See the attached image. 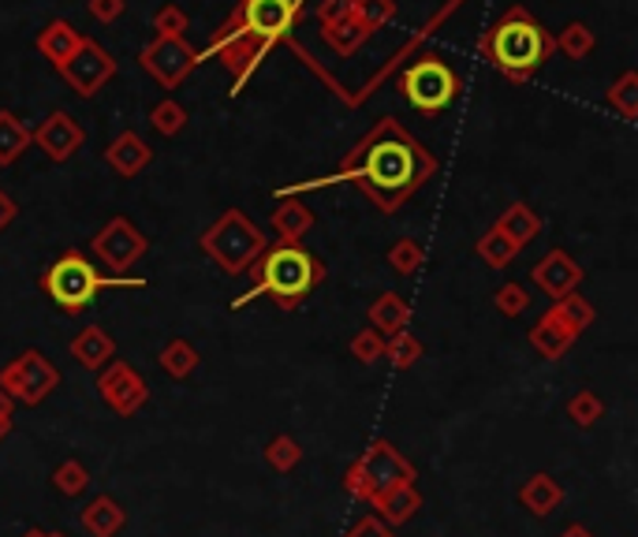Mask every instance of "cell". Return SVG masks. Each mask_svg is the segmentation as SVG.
<instances>
[{
	"instance_id": "1",
	"label": "cell",
	"mask_w": 638,
	"mask_h": 537,
	"mask_svg": "<svg viewBox=\"0 0 638 537\" xmlns=\"http://www.w3.org/2000/svg\"><path fill=\"white\" fill-rule=\"evenodd\" d=\"M433 172H437V157L407 131L404 124L381 120L370 135H362V139L355 142V150L344 157L336 176L310 179V184H299V187H285V190H277V198H291V195H299V190L348 179V184L359 187L381 213H396Z\"/></svg>"
},
{
	"instance_id": "2",
	"label": "cell",
	"mask_w": 638,
	"mask_h": 537,
	"mask_svg": "<svg viewBox=\"0 0 638 537\" xmlns=\"http://www.w3.org/2000/svg\"><path fill=\"white\" fill-rule=\"evenodd\" d=\"M254 272H258V284L251 291H243L232 303V311H243V306L262 295H272V303H277L280 311H299L303 299L325 280V261L303 250L299 243H277V247H269L262 254Z\"/></svg>"
},
{
	"instance_id": "3",
	"label": "cell",
	"mask_w": 638,
	"mask_h": 537,
	"mask_svg": "<svg viewBox=\"0 0 638 537\" xmlns=\"http://www.w3.org/2000/svg\"><path fill=\"white\" fill-rule=\"evenodd\" d=\"M553 38L526 8H508L497 20V26L486 38V52L494 68L504 71L508 79H526L553 57Z\"/></svg>"
},
{
	"instance_id": "4",
	"label": "cell",
	"mask_w": 638,
	"mask_h": 537,
	"mask_svg": "<svg viewBox=\"0 0 638 537\" xmlns=\"http://www.w3.org/2000/svg\"><path fill=\"white\" fill-rule=\"evenodd\" d=\"M42 288L63 314H83L105 288H146L142 277H102V269L79 250H68L42 272Z\"/></svg>"
},
{
	"instance_id": "5",
	"label": "cell",
	"mask_w": 638,
	"mask_h": 537,
	"mask_svg": "<svg viewBox=\"0 0 638 537\" xmlns=\"http://www.w3.org/2000/svg\"><path fill=\"white\" fill-rule=\"evenodd\" d=\"M202 250L213 266H221L228 277H240L258 266V258L269 250V240L243 209H228L202 232Z\"/></svg>"
},
{
	"instance_id": "6",
	"label": "cell",
	"mask_w": 638,
	"mask_h": 537,
	"mask_svg": "<svg viewBox=\"0 0 638 537\" xmlns=\"http://www.w3.org/2000/svg\"><path fill=\"white\" fill-rule=\"evenodd\" d=\"M0 388L23 407H38L60 388V370L49 362V354L38 348H26L0 370Z\"/></svg>"
},
{
	"instance_id": "7",
	"label": "cell",
	"mask_w": 638,
	"mask_h": 537,
	"mask_svg": "<svg viewBox=\"0 0 638 537\" xmlns=\"http://www.w3.org/2000/svg\"><path fill=\"white\" fill-rule=\"evenodd\" d=\"M399 83H404L407 102H411L418 113H426V116L444 113V108L455 102V90H460V79H455V71L444 60H437V57H426V60L411 63V68L404 71V79H399Z\"/></svg>"
},
{
	"instance_id": "8",
	"label": "cell",
	"mask_w": 638,
	"mask_h": 537,
	"mask_svg": "<svg viewBox=\"0 0 638 537\" xmlns=\"http://www.w3.org/2000/svg\"><path fill=\"white\" fill-rule=\"evenodd\" d=\"M269 45L272 42H266L262 34H254L251 26L243 23V15L235 12L232 23H228L224 31L217 34L213 45H209V52H213V57H221L224 68L235 75V86H243V79H247L251 71L258 68V60L266 57Z\"/></svg>"
},
{
	"instance_id": "9",
	"label": "cell",
	"mask_w": 638,
	"mask_h": 537,
	"mask_svg": "<svg viewBox=\"0 0 638 537\" xmlns=\"http://www.w3.org/2000/svg\"><path fill=\"white\" fill-rule=\"evenodd\" d=\"M97 396L116 418H135L150 399V385L131 362L113 359L105 370H97Z\"/></svg>"
},
{
	"instance_id": "10",
	"label": "cell",
	"mask_w": 638,
	"mask_h": 537,
	"mask_svg": "<svg viewBox=\"0 0 638 537\" xmlns=\"http://www.w3.org/2000/svg\"><path fill=\"white\" fill-rule=\"evenodd\" d=\"M90 250H94V258L102 261L105 269L127 272L142 261V254L150 250V240H146L139 232V224H131L127 217H113V221L90 240Z\"/></svg>"
},
{
	"instance_id": "11",
	"label": "cell",
	"mask_w": 638,
	"mask_h": 537,
	"mask_svg": "<svg viewBox=\"0 0 638 537\" xmlns=\"http://www.w3.org/2000/svg\"><path fill=\"white\" fill-rule=\"evenodd\" d=\"M355 463H359L362 475H367L370 489H373V497H378V493H388V489H399V486H415V478H418L415 463L407 459V455L399 452L392 441H385V436L370 441V444H367V452H362ZM373 497H370V500H373Z\"/></svg>"
},
{
	"instance_id": "12",
	"label": "cell",
	"mask_w": 638,
	"mask_h": 537,
	"mask_svg": "<svg viewBox=\"0 0 638 537\" xmlns=\"http://www.w3.org/2000/svg\"><path fill=\"white\" fill-rule=\"evenodd\" d=\"M60 75H63V83L76 90L79 97H94V94H102V86L113 83L116 57L108 49H102L97 42L83 38V45L76 49V57H71L60 68Z\"/></svg>"
},
{
	"instance_id": "13",
	"label": "cell",
	"mask_w": 638,
	"mask_h": 537,
	"mask_svg": "<svg viewBox=\"0 0 638 537\" xmlns=\"http://www.w3.org/2000/svg\"><path fill=\"white\" fill-rule=\"evenodd\" d=\"M198 60L202 57H198L184 38H153L150 45H142V52H139V63L165 90H176L184 83L190 71L198 68Z\"/></svg>"
},
{
	"instance_id": "14",
	"label": "cell",
	"mask_w": 638,
	"mask_h": 537,
	"mask_svg": "<svg viewBox=\"0 0 638 537\" xmlns=\"http://www.w3.org/2000/svg\"><path fill=\"white\" fill-rule=\"evenodd\" d=\"M31 142L38 145L49 161L63 165V161H71L86 145V131H83V124H79L76 116L57 108V113L45 116L38 131H31Z\"/></svg>"
},
{
	"instance_id": "15",
	"label": "cell",
	"mask_w": 638,
	"mask_h": 537,
	"mask_svg": "<svg viewBox=\"0 0 638 537\" xmlns=\"http://www.w3.org/2000/svg\"><path fill=\"white\" fill-rule=\"evenodd\" d=\"M243 23L266 42H280L299 20V0H243Z\"/></svg>"
},
{
	"instance_id": "16",
	"label": "cell",
	"mask_w": 638,
	"mask_h": 537,
	"mask_svg": "<svg viewBox=\"0 0 638 537\" xmlns=\"http://www.w3.org/2000/svg\"><path fill=\"white\" fill-rule=\"evenodd\" d=\"M582 277H587V269H582L568 250H549L531 269L534 288H542L549 299H564V295H571V291H579Z\"/></svg>"
},
{
	"instance_id": "17",
	"label": "cell",
	"mask_w": 638,
	"mask_h": 537,
	"mask_svg": "<svg viewBox=\"0 0 638 537\" xmlns=\"http://www.w3.org/2000/svg\"><path fill=\"white\" fill-rule=\"evenodd\" d=\"M105 161H108V168H113L116 176L135 179L153 161V150H150V142H146L139 131H120L113 142H108Z\"/></svg>"
},
{
	"instance_id": "18",
	"label": "cell",
	"mask_w": 638,
	"mask_h": 537,
	"mask_svg": "<svg viewBox=\"0 0 638 537\" xmlns=\"http://www.w3.org/2000/svg\"><path fill=\"white\" fill-rule=\"evenodd\" d=\"M576 340H579V332L571 329V325L564 322V317L556 314V311H545L534 322V329H531V348L542 354V359H549V362L564 359Z\"/></svg>"
},
{
	"instance_id": "19",
	"label": "cell",
	"mask_w": 638,
	"mask_h": 537,
	"mask_svg": "<svg viewBox=\"0 0 638 537\" xmlns=\"http://www.w3.org/2000/svg\"><path fill=\"white\" fill-rule=\"evenodd\" d=\"M68 351H71V359H76L83 370L97 373V370H105L108 362L116 359V340L102 329V325H86V329L68 343Z\"/></svg>"
},
{
	"instance_id": "20",
	"label": "cell",
	"mask_w": 638,
	"mask_h": 537,
	"mask_svg": "<svg viewBox=\"0 0 638 537\" xmlns=\"http://www.w3.org/2000/svg\"><path fill=\"white\" fill-rule=\"evenodd\" d=\"M564 486L556 481L553 475H545V470H537V475H531L519 486V500H523V507L537 518H549L553 512H560L564 504Z\"/></svg>"
},
{
	"instance_id": "21",
	"label": "cell",
	"mask_w": 638,
	"mask_h": 537,
	"mask_svg": "<svg viewBox=\"0 0 638 537\" xmlns=\"http://www.w3.org/2000/svg\"><path fill=\"white\" fill-rule=\"evenodd\" d=\"M269 227L280 243H299L314 227V209L299 198H277V209L269 213Z\"/></svg>"
},
{
	"instance_id": "22",
	"label": "cell",
	"mask_w": 638,
	"mask_h": 537,
	"mask_svg": "<svg viewBox=\"0 0 638 537\" xmlns=\"http://www.w3.org/2000/svg\"><path fill=\"white\" fill-rule=\"evenodd\" d=\"M370 329L381 332V336H396L407 329V322H411V303H407L399 291H381L378 299L370 303Z\"/></svg>"
},
{
	"instance_id": "23",
	"label": "cell",
	"mask_w": 638,
	"mask_h": 537,
	"mask_svg": "<svg viewBox=\"0 0 638 537\" xmlns=\"http://www.w3.org/2000/svg\"><path fill=\"white\" fill-rule=\"evenodd\" d=\"M370 507L378 512V518L385 526H404L411 523L422 507V493L415 486H399V489H388V493H378L370 500Z\"/></svg>"
},
{
	"instance_id": "24",
	"label": "cell",
	"mask_w": 638,
	"mask_h": 537,
	"mask_svg": "<svg viewBox=\"0 0 638 537\" xmlns=\"http://www.w3.org/2000/svg\"><path fill=\"white\" fill-rule=\"evenodd\" d=\"M79 45H83V34H79L71 23H63V20H53V23L38 34V52H42V57L49 60L57 71H60L71 57H76Z\"/></svg>"
},
{
	"instance_id": "25",
	"label": "cell",
	"mask_w": 638,
	"mask_h": 537,
	"mask_svg": "<svg viewBox=\"0 0 638 537\" xmlns=\"http://www.w3.org/2000/svg\"><path fill=\"white\" fill-rule=\"evenodd\" d=\"M83 530L90 537H116L124 530V523H127V512L120 507V500L116 497H94L90 504L83 507Z\"/></svg>"
},
{
	"instance_id": "26",
	"label": "cell",
	"mask_w": 638,
	"mask_h": 537,
	"mask_svg": "<svg viewBox=\"0 0 638 537\" xmlns=\"http://www.w3.org/2000/svg\"><path fill=\"white\" fill-rule=\"evenodd\" d=\"M497 227L508 235V240L515 243L519 250H523L526 243H534V240H537V232H542V217H537L526 202H512V206L504 209V213H500Z\"/></svg>"
},
{
	"instance_id": "27",
	"label": "cell",
	"mask_w": 638,
	"mask_h": 537,
	"mask_svg": "<svg viewBox=\"0 0 638 537\" xmlns=\"http://www.w3.org/2000/svg\"><path fill=\"white\" fill-rule=\"evenodd\" d=\"M31 150V127L12 108H0V168L15 165Z\"/></svg>"
},
{
	"instance_id": "28",
	"label": "cell",
	"mask_w": 638,
	"mask_h": 537,
	"mask_svg": "<svg viewBox=\"0 0 638 537\" xmlns=\"http://www.w3.org/2000/svg\"><path fill=\"white\" fill-rule=\"evenodd\" d=\"M158 362H161V370H165L172 381H187L190 373L198 370L202 354H198V348H195L190 340H184V336H176V340H169L165 348L158 351Z\"/></svg>"
},
{
	"instance_id": "29",
	"label": "cell",
	"mask_w": 638,
	"mask_h": 537,
	"mask_svg": "<svg viewBox=\"0 0 638 537\" xmlns=\"http://www.w3.org/2000/svg\"><path fill=\"white\" fill-rule=\"evenodd\" d=\"M322 38L329 42L333 52H340V57H351V52H359L362 45H367L370 34L362 31V23L355 20V15H344V20L322 26Z\"/></svg>"
},
{
	"instance_id": "30",
	"label": "cell",
	"mask_w": 638,
	"mask_h": 537,
	"mask_svg": "<svg viewBox=\"0 0 638 537\" xmlns=\"http://www.w3.org/2000/svg\"><path fill=\"white\" fill-rule=\"evenodd\" d=\"M474 254H478V258L486 261L489 269H504L508 261H512L515 254H519V247H515V243L508 240V235L500 232V227L494 224V227H489L486 235H482L478 243H474Z\"/></svg>"
},
{
	"instance_id": "31",
	"label": "cell",
	"mask_w": 638,
	"mask_h": 537,
	"mask_svg": "<svg viewBox=\"0 0 638 537\" xmlns=\"http://www.w3.org/2000/svg\"><path fill=\"white\" fill-rule=\"evenodd\" d=\"M608 108H616L624 120H638V71H624L605 94Z\"/></svg>"
},
{
	"instance_id": "32",
	"label": "cell",
	"mask_w": 638,
	"mask_h": 537,
	"mask_svg": "<svg viewBox=\"0 0 638 537\" xmlns=\"http://www.w3.org/2000/svg\"><path fill=\"white\" fill-rule=\"evenodd\" d=\"M266 463L277 470V475H291V470L303 463V448H299V441L291 433H277L266 444Z\"/></svg>"
},
{
	"instance_id": "33",
	"label": "cell",
	"mask_w": 638,
	"mask_h": 537,
	"mask_svg": "<svg viewBox=\"0 0 638 537\" xmlns=\"http://www.w3.org/2000/svg\"><path fill=\"white\" fill-rule=\"evenodd\" d=\"M385 359L392 362V370H411L418 359H422V340L411 332H396V336H385Z\"/></svg>"
},
{
	"instance_id": "34",
	"label": "cell",
	"mask_w": 638,
	"mask_h": 537,
	"mask_svg": "<svg viewBox=\"0 0 638 537\" xmlns=\"http://www.w3.org/2000/svg\"><path fill=\"white\" fill-rule=\"evenodd\" d=\"M556 314L564 317V322L571 325V329H576L579 336L590 329V325L598 322V311H594V303H590V299H582L579 291H571V295H564V299H556V306H553Z\"/></svg>"
},
{
	"instance_id": "35",
	"label": "cell",
	"mask_w": 638,
	"mask_h": 537,
	"mask_svg": "<svg viewBox=\"0 0 638 537\" xmlns=\"http://www.w3.org/2000/svg\"><path fill=\"white\" fill-rule=\"evenodd\" d=\"M90 470L83 467L79 459H63L57 470H53V486H57V493L60 497H68V500H76V497H83L86 489H90Z\"/></svg>"
},
{
	"instance_id": "36",
	"label": "cell",
	"mask_w": 638,
	"mask_h": 537,
	"mask_svg": "<svg viewBox=\"0 0 638 537\" xmlns=\"http://www.w3.org/2000/svg\"><path fill=\"white\" fill-rule=\"evenodd\" d=\"M351 15L362 23V31L373 34L396 20V0H351Z\"/></svg>"
},
{
	"instance_id": "37",
	"label": "cell",
	"mask_w": 638,
	"mask_h": 537,
	"mask_svg": "<svg viewBox=\"0 0 638 537\" xmlns=\"http://www.w3.org/2000/svg\"><path fill=\"white\" fill-rule=\"evenodd\" d=\"M556 49L564 52L568 60H587L590 52H594V31H590L587 23H568L560 31V38L553 42Z\"/></svg>"
},
{
	"instance_id": "38",
	"label": "cell",
	"mask_w": 638,
	"mask_h": 537,
	"mask_svg": "<svg viewBox=\"0 0 638 537\" xmlns=\"http://www.w3.org/2000/svg\"><path fill=\"white\" fill-rule=\"evenodd\" d=\"M150 127L161 135V139H172L187 127V108L179 102H158L150 108Z\"/></svg>"
},
{
	"instance_id": "39",
	"label": "cell",
	"mask_w": 638,
	"mask_h": 537,
	"mask_svg": "<svg viewBox=\"0 0 638 537\" xmlns=\"http://www.w3.org/2000/svg\"><path fill=\"white\" fill-rule=\"evenodd\" d=\"M422 261H426V250H422V243H418V240H399V243H392V250H388V266H392V272H399V277H411V272L422 269Z\"/></svg>"
},
{
	"instance_id": "40",
	"label": "cell",
	"mask_w": 638,
	"mask_h": 537,
	"mask_svg": "<svg viewBox=\"0 0 638 537\" xmlns=\"http://www.w3.org/2000/svg\"><path fill=\"white\" fill-rule=\"evenodd\" d=\"M605 415V404H601L598 393H576L568 399V418L579 425V430H590V425H598V418Z\"/></svg>"
},
{
	"instance_id": "41",
	"label": "cell",
	"mask_w": 638,
	"mask_h": 537,
	"mask_svg": "<svg viewBox=\"0 0 638 537\" xmlns=\"http://www.w3.org/2000/svg\"><path fill=\"white\" fill-rule=\"evenodd\" d=\"M351 359L362 362V366H373V362L385 359V336L373 332V329H362L351 336Z\"/></svg>"
},
{
	"instance_id": "42",
	"label": "cell",
	"mask_w": 638,
	"mask_h": 537,
	"mask_svg": "<svg viewBox=\"0 0 638 537\" xmlns=\"http://www.w3.org/2000/svg\"><path fill=\"white\" fill-rule=\"evenodd\" d=\"M187 12L176 4H165L153 12V31H158V38H184L187 34Z\"/></svg>"
},
{
	"instance_id": "43",
	"label": "cell",
	"mask_w": 638,
	"mask_h": 537,
	"mask_svg": "<svg viewBox=\"0 0 638 537\" xmlns=\"http://www.w3.org/2000/svg\"><path fill=\"white\" fill-rule=\"evenodd\" d=\"M494 306L504 317H519V314H526V306H531V291H526L523 284H500L497 295H494Z\"/></svg>"
},
{
	"instance_id": "44",
	"label": "cell",
	"mask_w": 638,
	"mask_h": 537,
	"mask_svg": "<svg viewBox=\"0 0 638 537\" xmlns=\"http://www.w3.org/2000/svg\"><path fill=\"white\" fill-rule=\"evenodd\" d=\"M344 489H348V497L359 500V504H370V497H373V489H370V481H367V475H362L359 463H351L348 467V475H344Z\"/></svg>"
},
{
	"instance_id": "45",
	"label": "cell",
	"mask_w": 638,
	"mask_h": 537,
	"mask_svg": "<svg viewBox=\"0 0 638 537\" xmlns=\"http://www.w3.org/2000/svg\"><path fill=\"white\" fill-rule=\"evenodd\" d=\"M348 537H396V534H392V526L381 523L378 515H362L348 530Z\"/></svg>"
},
{
	"instance_id": "46",
	"label": "cell",
	"mask_w": 638,
	"mask_h": 537,
	"mask_svg": "<svg viewBox=\"0 0 638 537\" xmlns=\"http://www.w3.org/2000/svg\"><path fill=\"white\" fill-rule=\"evenodd\" d=\"M127 0H90V15H94L97 23H116L124 15Z\"/></svg>"
},
{
	"instance_id": "47",
	"label": "cell",
	"mask_w": 638,
	"mask_h": 537,
	"mask_svg": "<svg viewBox=\"0 0 638 537\" xmlns=\"http://www.w3.org/2000/svg\"><path fill=\"white\" fill-rule=\"evenodd\" d=\"M344 15H351V0H322L317 4V23H336L344 20Z\"/></svg>"
},
{
	"instance_id": "48",
	"label": "cell",
	"mask_w": 638,
	"mask_h": 537,
	"mask_svg": "<svg viewBox=\"0 0 638 537\" xmlns=\"http://www.w3.org/2000/svg\"><path fill=\"white\" fill-rule=\"evenodd\" d=\"M12 425H15V399L0 388V441L12 433Z\"/></svg>"
},
{
	"instance_id": "49",
	"label": "cell",
	"mask_w": 638,
	"mask_h": 537,
	"mask_svg": "<svg viewBox=\"0 0 638 537\" xmlns=\"http://www.w3.org/2000/svg\"><path fill=\"white\" fill-rule=\"evenodd\" d=\"M15 217H20V206H15V198L0 190V232H4V227L12 224Z\"/></svg>"
},
{
	"instance_id": "50",
	"label": "cell",
	"mask_w": 638,
	"mask_h": 537,
	"mask_svg": "<svg viewBox=\"0 0 638 537\" xmlns=\"http://www.w3.org/2000/svg\"><path fill=\"white\" fill-rule=\"evenodd\" d=\"M560 537H594V534H590V530H587V526H582V523H571V526H564V530H560Z\"/></svg>"
},
{
	"instance_id": "51",
	"label": "cell",
	"mask_w": 638,
	"mask_h": 537,
	"mask_svg": "<svg viewBox=\"0 0 638 537\" xmlns=\"http://www.w3.org/2000/svg\"><path fill=\"white\" fill-rule=\"evenodd\" d=\"M23 537H68V534H57V530H38V526H34V530H26Z\"/></svg>"
}]
</instances>
